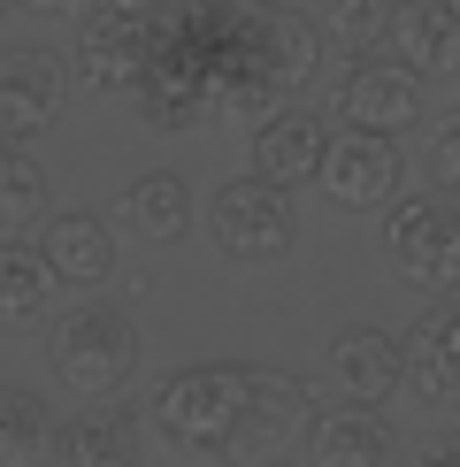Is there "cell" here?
I'll return each mask as SVG.
<instances>
[{
    "label": "cell",
    "instance_id": "cell-23",
    "mask_svg": "<svg viewBox=\"0 0 460 467\" xmlns=\"http://www.w3.org/2000/svg\"><path fill=\"white\" fill-rule=\"evenodd\" d=\"M430 161H437V184L445 192H460V108L437 123V146H430Z\"/></svg>",
    "mask_w": 460,
    "mask_h": 467
},
{
    "label": "cell",
    "instance_id": "cell-18",
    "mask_svg": "<svg viewBox=\"0 0 460 467\" xmlns=\"http://www.w3.org/2000/svg\"><path fill=\"white\" fill-rule=\"evenodd\" d=\"M47 215H54L47 161L24 146H0V245H24V230H47Z\"/></svg>",
    "mask_w": 460,
    "mask_h": 467
},
{
    "label": "cell",
    "instance_id": "cell-7",
    "mask_svg": "<svg viewBox=\"0 0 460 467\" xmlns=\"http://www.w3.org/2000/svg\"><path fill=\"white\" fill-rule=\"evenodd\" d=\"M338 123L345 130H369V139H399V130L422 123V77L407 62H383V54H369V62H345L338 92H330Z\"/></svg>",
    "mask_w": 460,
    "mask_h": 467
},
{
    "label": "cell",
    "instance_id": "cell-13",
    "mask_svg": "<svg viewBox=\"0 0 460 467\" xmlns=\"http://www.w3.org/2000/svg\"><path fill=\"white\" fill-rule=\"evenodd\" d=\"M192 223H200V200H192V184L177 177V169H146V177H131L123 192H115V230L139 245H184Z\"/></svg>",
    "mask_w": 460,
    "mask_h": 467
},
{
    "label": "cell",
    "instance_id": "cell-24",
    "mask_svg": "<svg viewBox=\"0 0 460 467\" xmlns=\"http://www.w3.org/2000/svg\"><path fill=\"white\" fill-rule=\"evenodd\" d=\"M407 467H460V437H437V444H422V452Z\"/></svg>",
    "mask_w": 460,
    "mask_h": 467
},
{
    "label": "cell",
    "instance_id": "cell-9",
    "mask_svg": "<svg viewBox=\"0 0 460 467\" xmlns=\"http://www.w3.org/2000/svg\"><path fill=\"white\" fill-rule=\"evenodd\" d=\"M62 108H69V69H62V54H47V47L0 54V139H8V146L54 130V123H62Z\"/></svg>",
    "mask_w": 460,
    "mask_h": 467
},
{
    "label": "cell",
    "instance_id": "cell-10",
    "mask_svg": "<svg viewBox=\"0 0 460 467\" xmlns=\"http://www.w3.org/2000/svg\"><path fill=\"white\" fill-rule=\"evenodd\" d=\"M322 368H330V383L345 391V406H369V414L383 399L407 391V345L392 329H376V322H345L330 337V353H322Z\"/></svg>",
    "mask_w": 460,
    "mask_h": 467
},
{
    "label": "cell",
    "instance_id": "cell-11",
    "mask_svg": "<svg viewBox=\"0 0 460 467\" xmlns=\"http://www.w3.org/2000/svg\"><path fill=\"white\" fill-rule=\"evenodd\" d=\"M330 139L338 130L322 123L315 108H277L268 123H254V177L261 184H277V192H299V184H322V161H330Z\"/></svg>",
    "mask_w": 460,
    "mask_h": 467
},
{
    "label": "cell",
    "instance_id": "cell-26",
    "mask_svg": "<svg viewBox=\"0 0 460 467\" xmlns=\"http://www.w3.org/2000/svg\"><path fill=\"white\" fill-rule=\"evenodd\" d=\"M115 8H139V16H162L169 0H115Z\"/></svg>",
    "mask_w": 460,
    "mask_h": 467
},
{
    "label": "cell",
    "instance_id": "cell-30",
    "mask_svg": "<svg viewBox=\"0 0 460 467\" xmlns=\"http://www.w3.org/2000/svg\"><path fill=\"white\" fill-rule=\"evenodd\" d=\"M392 8H399V0H392Z\"/></svg>",
    "mask_w": 460,
    "mask_h": 467
},
{
    "label": "cell",
    "instance_id": "cell-16",
    "mask_svg": "<svg viewBox=\"0 0 460 467\" xmlns=\"http://www.w3.org/2000/svg\"><path fill=\"white\" fill-rule=\"evenodd\" d=\"M392 62H407L414 77L460 69V16H453V0H399L392 8Z\"/></svg>",
    "mask_w": 460,
    "mask_h": 467
},
{
    "label": "cell",
    "instance_id": "cell-27",
    "mask_svg": "<svg viewBox=\"0 0 460 467\" xmlns=\"http://www.w3.org/2000/svg\"><path fill=\"white\" fill-rule=\"evenodd\" d=\"M254 8H284V0H254Z\"/></svg>",
    "mask_w": 460,
    "mask_h": 467
},
{
    "label": "cell",
    "instance_id": "cell-15",
    "mask_svg": "<svg viewBox=\"0 0 460 467\" xmlns=\"http://www.w3.org/2000/svg\"><path fill=\"white\" fill-rule=\"evenodd\" d=\"M407 383L430 406H460V299L430 306L407 329Z\"/></svg>",
    "mask_w": 460,
    "mask_h": 467
},
{
    "label": "cell",
    "instance_id": "cell-12",
    "mask_svg": "<svg viewBox=\"0 0 460 467\" xmlns=\"http://www.w3.org/2000/svg\"><path fill=\"white\" fill-rule=\"evenodd\" d=\"M399 146L392 139H369V130H338L330 139V161H322V192L345 215H369V207H392L399 200Z\"/></svg>",
    "mask_w": 460,
    "mask_h": 467
},
{
    "label": "cell",
    "instance_id": "cell-5",
    "mask_svg": "<svg viewBox=\"0 0 460 467\" xmlns=\"http://www.w3.org/2000/svg\"><path fill=\"white\" fill-rule=\"evenodd\" d=\"M383 253L422 291L460 284V192H414V200H399L392 223H383Z\"/></svg>",
    "mask_w": 460,
    "mask_h": 467
},
{
    "label": "cell",
    "instance_id": "cell-19",
    "mask_svg": "<svg viewBox=\"0 0 460 467\" xmlns=\"http://www.w3.org/2000/svg\"><path fill=\"white\" fill-rule=\"evenodd\" d=\"M54 444H62L54 406L24 391V383H0V467H38V460H54Z\"/></svg>",
    "mask_w": 460,
    "mask_h": 467
},
{
    "label": "cell",
    "instance_id": "cell-6",
    "mask_svg": "<svg viewBox=\"0 0 460 467\" xmlns=\"http://www.w3.org/2000/svg\"><path fill=\"white\" fill-rule=\"evenodd\" d=\"M322 406L299 376L284 368H254V399H246V421H238V444H230V467H284V452H299L315 437Z\"/></svg>",
    "mask_w": 460,
    "mask_h": 467
},
{
    "label": "cell",
    "instance_id": "cell-3",
    "mask_svg": "<svg viewBox=\"0 0 460 467\" xmlns=\"http://www.w3.org/2000/svg\"><path fill=\"white\" fill-rule=\"evenodd\" d=\"M47 368L77 399H115V391H131V376H139V329H131L123 306L77 299L69 315L47 329Z\"/></svg>",
    "mask_w": 460,
    "mask_h": 467
},
{
    "label": "cell",
    "instance_id": "cell-29",
    "mask_svg": "<svg viewBox=\"0 0 460 467\" xmlns=\"http://www.w3.org/2000/svg\"><path fill=\"white\" fill-rule=\"evenodd\" d=\"M453 16H460V0H453Z\"/></svg>",
    "mask_w": 460,
    "mask_h": 467
},
{
    "label": "cell",
    "instance_id": "cell-2",
    "mask_svg": "<svg viewBox=\"0 0 460 467\" xmlns=\"http://www.w3.org/2000/svg\"><path fill=\"white\" fill-rule=\"evenodd\" d=\"M254 399V360H184L146 391V421L153 437H169L177 452H230Z\"/></svg>",
    "mask_w": 460,
    "mask_h": 467
},
{
    "label": "cell",
    "instance_id": "cell-25",
    "mask_svg": "<svg viewBox=\"0 0 460 467\" xmlns=\"http://www.w3.org/2000/svg\"><path fill=\"white\" fill-rule=\"evenodd\" d=\"M31 8H47V16H85V8H100V0H31Z\"/></svg>",
    "mask_w": 460,
    "mask_h": 467
},
{
    "label": "cell",
    "instance_id": "cell-1",
    "mask_svg": "<svg viewBox=\"0 0 460 467\" xmlns=\"http://www.w3.org/2000/svg\"><path fill=\"white\" fill-rule=\"evenodd\" d=\"M322 31L292 8L254 0H169L153 16V54L139 77V115L153 130L268 123L322 69Z\"/></svg>",
    "mask_w": 460,
    "mask_h": 467
},
{
    "label": "cell",
    "instance_id": "cell-22",
    "mask_svg": "<svg viewBox=\"0 0 460 467\" xmlns=\"http://www.w3.org/2000/svg\"><path fill=\"white\" fill-rule=\"evenodd\" d=\"M322 47L345 54V62H369V54L392 38V0H330V8L315 16Z\"/></svg>",
    "mask_w": 460,
    "mask_h": 467
},
{
    "label": "cell",
    "instance_id": "cell-8",
    "mask_svg": "<svg viewBox=\"0 0 460 467\" xmlns=\"http://www.w3.org/2000/svg\"><path fill=\"white\" fill-rule=\"evenodd\" d=\"M146 54H153V16L115 8V0L85 8V24H77V77H85V92H139Z\"/></svg>",
    "mask_w": 460,
    "mask_h": 467
},
{
    "label": "cell",
    "instance_id": "cell-28",
    "mask_svg": "<svg viewBox=\"0 0 460 467\" xmlns=\"http://www.w3.org/2000/svg\"><path fill=\"white\" fill-rule=\"evenodd\" d=\"M8 8H16V0H0V16H8Z\"/></svg>",
    "mask_w": 460,
    "mask_h": 467
},
{
    "label": "cell",
    "instance_id": "cell-17",
    "mask_svg": "<svg viewBox=\"0 0 460 467\" xmlns=\"http://www.w3.org/2000/svg\"><path fill=\"white\" fill-rule=\"evenodd\" d=\"M307 467H392V430L369 406H330L307 437Z\"/></svg>",
    "mask_w": 460,
    "mask_h": 467
},
{
    "label": "cell",
    "instance_id": "cell-4",
    "mask_svg": "<svg viewBox=\"0 0 460 467\" xmlns=\"http://www.w3.org/2000/svg\"><path fill=\"white\" fill-rule=\"evenodd\" d=\"M207 238L223 245V261H238V268H268V261H284V253L299 245V215H292V192H277V184H261L254 169L246 177H230L207 192Z\"/></svg>",
    "mask_w": 460,
    "mask_h": 467
},
{
    "label": "cell",
    "instance_id": "cell-14",
    "mask_svg": "<svg viewBox=\"0 0 460 467\" xmlns=\"http://www.w3.org/2000/svg\"><path fill=\"white\" fill-rule=\"evenodd\" d=\"M38 253H47L54 284L69 291H100L115 276V223L85 215V207H54L47 230H38Z\"/></svg>",
    "mask_w": 460,
    "mask_h": 467
},
{
    "label": "cell",
    "instance_id": "cell-21",
    "mask_svg": "<svg viewBox=\"0 0 460 467\" xmlns=\"http://www.w3.org/2000/svg\"><path fill=\"white\" fill-rule=\"evenodd\" d=\"M62 467H139V430L131 414H77L62 421Z\"/></svg>",
    "mask_w": 460,
    "mask_h": 467
},
{
    "label": "cell",
    "instance_id": "cell-20",
    "mask_svg": "<svg viewBox=\"0 0 460 467\" xmlns=\"http://www.w3.org/2000/svg\"><path fill=\"white\" fill-rule=\"evenodd\" d=\"M54 306V268L38 245H0V337L31 329Z\"/></svg>",
    "mask_w": 460,
    "mask_h": 467
}]
</instances>
